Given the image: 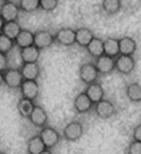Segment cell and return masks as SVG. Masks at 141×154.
Masks as SVG:
<instances>
[{
  "label": "cell",
  "mask_w": 141,
  "mask_h": 154,
  "mask_svg": "<svg viewBox=\"0 0 141 154\" xmlns=\"http://www.w3.org/2000/svg\"><path fill=\"white\" fill-rule=\"evenodd\" d=\"M40 154H53V152H51V150H49V149H46L43 153H40Z\"/></svg>",
  "instance_id": "35"
},
{
  "label": "cell",
  "mask_w": 141,
  "mask_h": 154,
  "mask_svg": "<svg viewBox=\"0 0 141 154\" xmlns=\"http://www.w3.org/2000/svg\"><path fill=\"white\" fill-rule=\"evenodd\" d=\"M4 24H5V22H4V19L2 17V15H0V34H2V31H3V27H4Z\"/></svg>",
  "instance_id": "33"
},
{
  "label": "cell",
  "mask_w": 141,
  "mask_h": 154,
  "mask_svg": "<svg viewBox=\"0 0 141 154\" xmlns=\"http://www.w3.org/2000/svg\"><path fill=\"white\" fill-rule=\"evenodd\" d=\"M94 38L95 36L93 34V31L88 27H81L75 29V43L81 47H85L86 48Z\"/></svg>",
  "instance_id": "16"
},
{
  "label": "cell",
  "mask_w": 141,
  "mask_h": 154,
  "mask_svg": "<svg viewBox=\"0 0 141 154\" xmlns=\"http://www.w3.org/2000/svg\"><path fill=\"white\" fill-rule=\"evenodd\" d=\"M132 138H133V141L141 142V123L133 129V131H132Z\"/></svg>",
  "instance_id": "32"
},
{
  "label": "cell",
  "mask_w": 141,
  "mask_h": 154,
  "mask_svg": "<svg viewBox=\"0 0 141 154\" xmlns=\"http://www.w3.org/2000/svg\"><path fill=\"white\" fill-rule=\"evenodd\" d=\"M102 10L107 15H116L121 10V0H102Z\"/></svg>",
  "instance_id": "26"
},
{
  "label": "cell",
  "mask_w": 141,
  "mask_h": 154,
  "mask_svg": "<svg viewBox=\"0 0 141 154\" xmlns=\"http://www.w3.org/2000/svg\"><path fill=\"white\" fill-rule=\"evenodd\" d=\"M20 12H22V11H20V8H19V4L14 3L12 0L3 2V4L0 5V15H2V17L4 19L5 23L18 22Z\"/></svg>",
  "instance_id": "2"
},
{
  "label": "cell",
  "mask_w": 141,
  "mask_h": 154,
  "mask_svg": "<svg viewBox=\"0 0 141 154\" xmlns=\"http://www.w3.org/2000/svg\"><path fill=\"white\" fill-rule=\"evenodd\" d=\"M39 135H40L43 143L46 145V149L49 150L54 149L59 143V141H61V134L58 133V130L55 127H51V126H46L43 129H40Z\"/></svg>",
  "instance_id": "3"
},
{
  "label": "cell",
  "mask_w": 141,
  "mask_h": 154,
  "mask_svg": "<svg viewBox=\"0 0 141 154\" xmlns=\"http://www.w3.org/2000/svg\"><path fill=\"white\" fill-rule=\"evenodd\" d=\"M59 0H40V10L44 12H53L56 10Z\"/></svg>",
  "instance_id": "29"
},
{
  "label": "cell",
  "mask_w": 141,
  "mask_h": 154,
  "mask_svg": "<svg viewBox=\"0 0 141 154\" xmlns=\"http://www.w3.org/2000/svg\"><path fill=\"white\" fill-rule=\"evenodd\" d=\"M85 93H86V95L89 97L90 100H91L94 105H95V103H98L100 100H102L104 97H105V93H104L102 86H101V83H98V82H95V83H91V85L86 86Z\"/></svg>",
  "instance_id": "17"
},
{
  "label": "cell",
  "mask_w": 141,
  "mask_h": 154,
  "mask_svg": "<svg viewBox=\"0 0 141 154\" xmlns=\"http://www.w3.org/2000/svg\"><path fill=\"white\" fill-rule=\"evenodd\" d=\"M20 72L24 81H38L40 76V66L38 63H22Z\"/></svg>",
  "instance_id": "14"
},
{
  "label": "cell",
  "mask_w": 141,
  "mask_h": 154,
  "mask_svg": "<svg viewBox=\"0 0 141 154\" xmlns=\"http://www.w3.org/2000/svg\"><path fill=\"white\" fill-rule=\"evenodd\" d=\"M127 97L130 102H141V85L137 82L129 83L127 86Z\"/></svg>",
  "instance_id": "25"
},
{
  "label": "cell",
  "mask_w": 141,
  "mask_h": 154,
  "mask_svg": "<svg viewBox=\"0 0 141 154\" xmlns=\"http://www.w3.org/2000/svg\"><path fill=\"white\" fill-rule=\"evenodd\" d=\"M73 106L74 110H75L78 114H86V112L91 111V109L94 107V103L90 100V98L86 95L85 91L77 94V97L73 100Z\"/></svg>",
  "instance_id": "12"
},
{
  "label": "cell",
  "mask_w": 141,
  "mask_h": 154,
  "mask_svg": "<svg viewBox=\"0 0 141 154\" xmlns=\"http://www.w3.org/2000/svg\"><path fill=\"white\" fill-rule=\"evenodd\" d=\"M86 51H88V54L90 56H93V58H95V59L102 56L105 54L104 52V40L95 36L94 39L89 43V46L86 47Z\"/></svg>",
  "instance_id": "22"
},
{
  "label": "cell",
  "mask_w": 141,
  "mask_h": 154,
  "mask_svg": "<svg viewBox=\"0 0 141 154\" xmlns=\"http://www.w3.org/2000/svg\"><path fill=\"white\" fill-rule=\"evenodd\" d=\"M19 91H20L22 98L34 100V102L39 98V94H40V88H39L38 81H23Z\"/></svg>",
  "instance_id": "7"
},
{
  "label": "cell",
  "mask_w": 141,
  "mask_h": 154,
  "mask_svg": "<svg viewBox=\"0 0 141 154\" xmlns=\"http://www.w3.org/2000/svg\"><path fill=\"white\" fill-rule=\"evenodd\" d=\"M4 85V78H3V72H0V86Z\"/></svg>",
  "instance_id": "34"
},
{
  "label": "cell",
  "mask_w": 141,
  "mask_h": 154,
  "mask_svg": "<svg viewBox=\"0 0 141 154\" xmlns=\"http://www.w3.org/2000/svg\"><path fill=\"white\" fill-rule=\"evenodd\" d=\"M0 154H7L5 152H3V150H0Z\"/></svg>",
  "instance_id": "36"
},
{
  "label": "cell",
  "mask_w": 141,
  "mask_h": 154,
  "mask_svg": "<svg viewBox=\"0 0 141 154\" xmlns=\"http://www.w3.org/2000/svg\"><path fill=\"white\" fill-rule=\"evenodd\" d=\"M8 69V56L7 54L0 52V72H4Z\"/></svg>",
  "instance_id": "31"
},
{
  "label": "cell",
  "mask_w": 141,
  "mask_h": 154,
  "mask_svg": "<svg viewBox=\"0 0 141 154\" xmlns=\"http://www.w3.org/2000/svg\"><path fill=\"white\" fill-rule=\"evenodd\" d=\"M118 43H120V54L121 55H129V56L134 55V52L137 50V43L133 38L124 36L121 39H118Z\"/></svg>",
  "instance_id": "18"
},
{
  "label": "cell",
  "mask_w": 141,
  "mask_h": 154,
  "mask_svg": "<svg viewBox=\"0 0 141 154\" xmlns=\"http://www.w3.org/2000/svg\"><path fill=\"white\" fill-rule=\"evenodd\" d=\"M94 64L97 67L100 75H109L110 72H113L116 70V59L110 58V56H107L105 54L95 59Z\"/></svg>",
  "instance_id": "13"
},
{
  "label": "cell",
  "mask_w": 141,
  "mask_h": 154,
  "mask_svg": "<svg viewBox=\"0 0 141 154\" xmlns=\"http://www.w3.org/2000/svg\"><path fill=\"white\" fill-rule=\"evenodd\" d=\"M104 52L110 58H117L120 55V43L116 38H106L104 40Z\"/></svg>",
  "instance_id": "21"
},
{
  "label": "cell",
  "mask_w": 141,
  "mask_h": 154,
  "mask_svg": "<svg viewBox=\"0 0 141 154\" xmlns=\"http://www.w3.org/2000/svg\"><path fill=\"white\" fill-rule=\"evenodd\" d=\"M54 42H55V38H54V34L49 31V29H38L35 32L34 36V46L38 47L39 50H46L49 47H51Z\"/></svg>",
  "instance_id": "8"
},
{
  "label": "cell",
  "mask_w": 141,
  "mask_h": 154,
  "mask_svg": "<svg viewBox=\"0 0 141 154\" xmlns=\"http://www.w3.org/2000/svg\"><path fill=\"white\" fill-rule=\"evenodd\" d=\"M54 38H55V42L58 44L65 47H70L73 44H75V29L69 27L59 28L54 34Z\"/></svg>",
  "instance_id": "9"
},
{
  "label": "cell",
  "mask_w": 141,
  "mask_h": 154,
  "mask_svg": "<svg viewBox=\"0 0 141 154\" xmlns=\"http://www.w3.org/2000/svg\"><path fill=\"white\" fill-rule=\"evenodd\" d=\"M22 29L23 28H22V26L19 24V22H8V23H5L4 27H3L2 34L5 35V36H8L10 39L15 40Z\"/></svg>",
  "instance_id": "24"
},
{
  "label": "cell",
  "mask_w": 141,
  "mask_h": 154,
  "mask_svg": "<svg viewBox=\"0 0 141 154\" xmlns=\"http://www.w3.org/2000/svg\"><path fill=\"white\" fill-rule=\"evenodd\" d=\"M83 130H85L83 125L79 121H73V122H69L62 130V137L69 142H75L83 135Z\"/></svg>",
  "instance_id": "5"
},
{
  "label": "cell",
  "mask_w": 141,
  "mask_h": 154,
  "mask_svg": "<svg viewBox=\"0 0 141 154\" xmlns=\"http://www.w3.org/2000/svg\"><path fill=\"white\" fill-rule=\"evenodd\" d=\"M34 36H35V32H31L30 29L23 28L20 31V34L18 35V38L15 39V46L19 47V50L34 46Z\"/></svg>",
  "instance_id": "19"
},
{
  "label": "cell",
  "mask_w": 141,
  "mask_h": 154,
  "mask_svg": "<svg viewBox=\"0 0 141 154\" xmlns=\"http://www.w3.org/2000/svg\"><path fill=\"white\" fill-rule=\"evenodd\" d=\"M28 119L38 129H43V127L49 126V115H47L46 110L40 105H35L34 110H32Z\"/></svg>",
  "instance_id": "10"
},
{
  "label": "cell",
  "mask_w": 141,
  "mask_h": 154,
  "mask_svg": "<svg viewBox=\"0 0 141 154\" xmlns=\"http://www.w3.org/2000/svg\"><path fill=\"white\" fill-rule=\"evenodd\" d=\"M136 67V60L133 56L121 55L120 54L116 58V71L122 75H130Z\"/></svg>",
  "instance_id": "6"
},
{
  "label": "cell",
  "mask_w": 141,
  "mask_h": 154,
  "mask_svg": "<svg viewBox=\"0 0 141 154\" xmlns=\"http://www.w3.org/2000/svg\"><path fill=\"white\" fill-rule=\"evenodd\" d=\"M2 2H7V0H2Z\"/></svg>",
  "instance_id": "37"
},
{
  "label": "cell",
  "mask_w": 141,
  "mask_h": 154,
  "mask_svg": "<svg viewBox=\"0 0 141 154\" xmlns=\"http://www.w3.org/2000/svg\"><path fill=\"white\" fill-rule=\"evenodd\" d=\"M3 78H4V85L12 90H19L23 81H24L22 72H20V69H11V67H8L3 72Z\"/></svg>",
  "instance_id": "4"
},
{
  "label": "cell",
  "mask_w": 141,
  "mask_h": 154,
  "mask_svg": "<svg viewBox=\"0 0 141 154\" xmlns=\"http://www.w3.org/2000/svg\"><path fill=\"white\" fill-rule=\"evenodd\" d=\"M79 79L82 83H85L86 86L91 85V83H95L98 79V75H100V72H98L97 67H95L94 63H91V62H88V63H83L81 64L79 67Z\"/></svg>",
  "instance_id": "1"
},
{
  "label": "cell",
  "mask_w": 141,
  "mask_h": 154,
  "mask_svg": "<svg viewBox=\"0 0 141 154\" xmlns=\"http://www.w3.org/2000/svg\"><path fill=\"white\" fill-rule=\"evenodd\" d=\"M19 55L23 63H38L40 58V50L35 46H30L19 50Z\"/></svg>",
  "instance_id": "15"
},
{
  "label": "cell",
  "mask_w": 141,
  "mask_h": 154,
  "mask_svg": "<svg viewBox=\"0 0 141 154\" xmlns=\"http://www.w3.org/2000/svg\"><path fill=\"white\" fill-rule=\"evenodd\" d=\"M94 111L97 114V117L101 118V119H110L116 114V107L110 100L104 98L102 100H100L98 103L94 105Z\"/></svg>",
  "instance_id": "11"
},
{
  "label": "cell",
  "mask_w": 141,
  "mask_h": 154,
  "mask_svg": "<svg viewBox=\"0 0 141 154\" xmlns=\"http://www.w3.org/2000/svg\"><path fill=\"white\" fill-rule=\"evenodd\" d=\"M15 47V40L10 39L8 36L0 34V52L3 54H8L12 51V48Z\"/></svg>",
  "instance_id": "28"
},
{
  "label": "cell",
  "mask_w": 141,
  "mask_h": 154,
  "mask_svg": "<svg viewBox=\"0 0 141 154\" xmlns=\"http://www.w3.org/2000/svg\"><path fill=\"white\" fill-rule=\"evenodd\" d=\"M35 107V102L34 100H30L26 98H20L19 102H18V111H19L20 117L28 119L30 115H31L32 110Z\"/></svg>",
  "instance_id": "23"
},
{
  "label": "cell",
  "mask_w": 141,
  "mask_h": 154,
  "mask_svg": "<svg viewBox=\"0 0 141 154\" xmlns=\"http://www.w3.org/2000/svg\"><path fill=\"white\" fill-rule=\"evenodd\" d=\"M127 154H141V142L132 141L128 146Z\"/></svg>",
  "instance_id": "30"
},
{
  "label": "cell",
  "mask_w": 141,
  "mask_h": 154,
  "mask_svg": "<svg viewBox=\"0 0 141 154\" xmlns=\"http://www.w3.org/2000/svg\"><path fill=\"white\" fill-rule=\"evenodd\" d=\"M19 8L23 12H35L40 8V0H19Z\"/></svg>",
  "instance_id": "27"
},
{
  "label": "cell",
  "mask_w": 141,
  "mask_h": 154,
  "mask_svg": "<svg viewBox=\"0 0 141 154\" xmlns=\"http://www.w3.org/2000/svg\"><path fill=\"white\" fill-rule=\"evenodd\" d=\"M46 150V145L43 143L40 135H34L27 141V153L28 154H40Z\"/></svg>",
  "instance_id": "20"
}]
</instances>
